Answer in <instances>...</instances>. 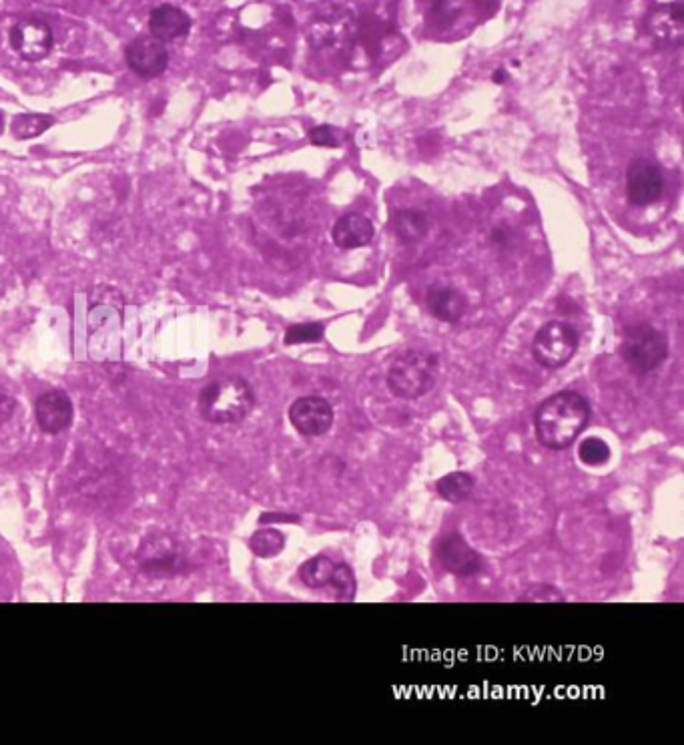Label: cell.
<instances>
[{"label":"cell","mask_w":684,"mask_h":745,"mask_svg":"<svg viewBox=\"0 0 684 745\" xmlns=\"http://www.w3.org/2000/svg\"><path fill=\"white\" fill-rule=\"evenodd\" d=\"M590 422L588 400L574 392L562 390L546 398L534 414L538 440L550 450L568 448Z\"/></svg>","instance_id":"obj_1"},{"label":"cell","mask_w":684,"mask_h":745,"mask_svg":"<svg viewBox=\"0 0 684 745\" xmlns=\"http://www.w3.org/2000/svg\"><path fill=\"white\" fill-rule=\"evenodd\" d=\"M199 412L211 424H239L255 408V392L239 376L209 382L199 394Z\"/></svg>","instance_id":"obj_2"},{"label":"cell","mask_w":684,"mask_h":745,"mask_svg":"<svg viewBox=\"0 0 684 745\" xmlns=\"http://www.w3.org/2000/svg\"><path fill=\"white\" fill-rule=\"evenodd\" d=\"M438 356L410 350L400 354L388 370V388L402 400H416L428 394L438 378Z\"/></svg>","instance_id":"obj_3"},{"label":"cell","mask_w":684,"mask_h":745,"mask_svg":"<svg viewBox=\"0 0 684 745\" xmlns=\"http://www.w3.org/2000/svg\"><path fill=\"white\" fill-rule=\"evenodd\" d=\"M620 354L634 374H650L668 358V340L650 324H634L624 330Z\"/></svg>","instance_id":"obj_4"},{"label":"cell","mask_w":684,"mask_h":745,"mask_svg":"<svg viewBox=\"0 0 684 745\" xmlns=\"http://www.w3.org/2000/svg\"><path fill=\"white\" fill-rule=\"evenodd\" d=\"M578 344V332L570 324L554 320L544 324L536 332L532 342V354L540 366L548 370H558L574 358Z\"/></svg>","instance_id":"obj_5"},{"label":"cell","mask_w":684,"mask_h":745,"mask_svg":"<svg viewBox=\"0 0 684 745\" xmlns=\"http://www.w3.org/2000/svg\"><path fill=\"white\" fill-rule=\"evenodd\" d=\"M137 563L141 565L143 573L153 577H169L181 573L185 565L183 547L179 541L163 531L147 535L137 551Z\"/></svg>","instance_id":"obj_6"},{"label":"cell","mask_w":684,"mask_h":745,"mask_svg":"<svg viewBox=\"0 0 684 745\" xmlns=\"http://www.w3.org/2000/svg\"><path fill=\"white\" fill-rule=\"evenodd\" d=\"M664 191V175L652 159H632L626 171V195L634 207H648L660 199Z\"/></svg>","instance_id":"obj_7"},{"label":"cell","mask_w":684,"mask_h":745,"mask_svg":"<svg viewBox=\"0 0 684 745\" xmlns=\"http://www.w3.org/2000/svg\"><path fill=\"white\" fill-rule=\"evenodd\" d=\"M354 31V17L341 7H329L309 23L307 39L315 49H331L344 45Z\"/></svg>","instance_id":"obj_8"},{"label":"cell","mask_w":684,"mask_h":745,"mask_svg":"<svg viewBox=\"0 0 684 745\" xmlns=\"http://www.w3.org/2000/svg\"><path fill=\"white\" fill-rule=\"evenodd\" d=\"M289 420L299 434L317 438L331 430L333 408L321 396H301L289 406Z\"/></svg>","instance_id":"obj_9"},{"label":"cell","mask_w":684,"mask_h":745,"mask_svg":"<svg viewBox=\"0 0 684 745\" xmlns=\"http://www.w3.org/2000/svg\"><path fill=\"white\" fill-rule=\"evenodd\" d=\"M11 45L25 61H43L55 45L53 31L47 23L37 19H25L11 31Z\"/></svg>","instance_id":"obj_10"},{"label":"cell","mask_w":684,"mask_h":745,"mask_svg":"<svg viewBox=\"0 0 684 745\" xmlns=\"http://www.w3.org/2000/svg\"><path fill=\"white\" fill-rule=\"evenodd\" d=\"M35 418L39 428L47 434H61L69 430L75 418V408L69 394L63 390L41 394L35 402Z\"/></svg>","instance_id":"obj_11"},{"label":"cell","mask_w":684,"mask_h":745,"mask_svg":"<svg viewBox=\"0 0 684 745\" xmlns=\"http://www.w3.org/2000/svg\"><path fill=\"white\" fill-rule=\"evenodd\" d=\"M127 65L143 79H155L165 73L169 53L155 37H139L127 47Z\"/></svg>","instance_id":"obj_12"},{"label":"cell","mask_w":684,"mask_h":745,"mask_svg":"<svg viewBox=\"0 0 684 745\" xmlns=\"http://www.w3.org/2000/svg\"><path fill=\"white\" fill-rule=\"evenodd\" d=\"M438 559L456 577H470L482 569V557L458 533L444 537L438 545Z\"/></svg>","instance_id":"obj_13"},{"label":"cell","mask_w":684,"mask_h":745,"mask_svg":"<svg viewBox=\"0 0 684 745\" xmlns=\"http://www.w3.org/2000/svg\"><path fill=\"white\" fill-rule=\"evenodd\" d=\"M648 35L662 45H678L684 37V11L680 3L658 5L646 17Z\"/></svg>","instance_id":"obj_14"},{"label":"cell","mask_w":684,"mask_h":745,"mask_svg":"<svg viewBox=\"0 0 684 745\" xmlns=\"http://www.w3.org/2000/svg\"><path fill=\"white\" fill-rule=\"evenodd\" d=\"M426 304H428L430 314L446 324L460 322L468 310L466 296L460 290L446 286V284L430 286L426 294Z\"/></svg>","instance_id":"obj_15"},{"label":"cell","mask_w":684,"mask_h":745,"mask_svg":"<svg viewBox=\"0 0 684 745\" xmlns=\"http://www.w3.org/2000/svg\"><path fill=\"white\" fill-rule=\"evenodd\" d=\"M331 239L341 250H358L374 239V223L366 215L348 213L335 221Z\"/></svg>","instance_id":"obj_16"},{"label":"cell","mask_w":684,"mask_h":745,"mask_svg":"<svg viewBox=\"0 0 684 745\" xmlns=\"http://www.w3.org/2000/svg\"><path fill=\"white\" fill-rule=\"evenodd\" d=\"M149 29H151V37H155L161 43L177 41V39H183L185 35H189L191 19L179 7L163 5V7H157L151 13Z\"/></svg>","instance_id":"obj_17"},{"label":"cell","mask_w":684,"mask_h":745,"mask_svg":"<svg viewBox=\"0 0 684 745\" xmlns=\"http://www.w3.org/2000/svg\"><path fill=\"white\" fill-rule=\"evenodd\" d=\"M392 229L404 243H418L428 235L430 221L418 209H400L392 219Z\"/></svg>","instance_id":"obj_18"},{"label":"cell","mask_w":684,"mask_h":745,"mask_svg":"<svg viewBox=\"0 0 684 745\" xmlns=\"http://www.w3.org/2000/svg\"><path fill=\"white\" fill-rule=\"evenodd\" d=\"M335 561H331L329 557H313L309 561H305L301 567H299V579L305 587L313 589V591H321V589H329L331 585V577H333V571H335Z\"/></svg>","instance_id":"obj_19"},{"label":"cell","mask_w":684,"mask_h":745,"mask_svg":"<svg viewBox=\"0 0 684 745\" xmlns=\"http://www.w3.org/2000/svg\"><path fill=\"white\" fill-rule=\"evenodd\" d=\"M474 484H476L474 476L470 472H462L460 470V472H450V474L442 476L438 480V484H436V490H438V494L442 496L444 501H448V503H462V501H466L468 496L472 494Z\"/></svg>","instance_id":"obj_20"},{"label":"cell","mask_w":684,"mask_h":745,"mask_svg":"<svg viewBox=\"0 0 684 745\" xmlns=\"http://www.w3.org/2000/svg\"><path fill=\"white\" fill-rule=\"evenodd\" d=\"M249 549L253 555L261 559H271L285 549V537L275 529H263L251 537Z\"/></svg>","instance_id":"obj_21"},{"label":"cell","mask_w":684,"mask_h":745,"mask_svg":"<svg viewBox=\"0 0 684 745\" xmlns=\"http://www.w3.org/2000/svg\"><path fill=\"white\" fill-rule=\"evenodd\" d=\"M53 123L55 119L49 115H19L13 121V133L17 139L27 141L43 135L49 127H53Z\"/></svg>","instance_id":"obj_22"},{"label":"cell","mask_w":684,"mask_h":745,"mask_svg":"<svg viewBox=\"0 0 684 745\" xmlns=\"http://www.w3.org/2000/svg\"><path fill=\"white\" fill-rule=\"evenodd\" d=\"M329 591L333 593V597L337 601H352L354 599V595H356V575L348 565H344V563L335 565Z\"/></svg>","instance_id":"obj_23"},{"label":"cell","mask_w":684,"mask_h":745,"mask_svg":"<svg viewBox=\"0 0 684 745\" xmlns=\"http://www.w3.org/2000/svg\"><path fill=\"white\" fill-rule=\"evenodd\" d=\"M578 458L586 466H602L610 458V448L600 438H586L578 446Z\"/></svg>","instance_id":"obj_24"},{"label":"cell","mask_w":684,"mask_h":745,"mask_svg":"<svg viewBox=\"0 0 684 745\" xmlns=\"http://www.w3.org/2000/svg\"><path fill=\"white\" fill-rule=\"evenodd\" d=\"M325 328L321 324L309 322V324H297L291 326L285 332V344L295 346V344H309V342H319L323 338Z\"/></svg>","instance_id":"obj_25"},{"label":"cell","mask_w":684,"mask_h":745,"mask_svg":"<svg viewBox=\"0 0 684 745\" xmlns=\"http://www.w3.org/2000/svg\"><path fill=\"white\" fill-rule=\"evenodd\" d=\"M309 141L317 147H339L341 145V135L337 133V129L329 127V125H321V127H315L309 131Z\"/></svg>","instance_id":"obj_26"},{"label":"cell","mask_w":684,"mask_h":745,"mask_svg":"<svg viewBox=\"0 0 684 745\" xmlns=\"http://www.w3.org/2000/svg\"><path fill=\"white\" fill-rule=\"evenodd\" d=\"M15 410H17V400L9 392L0 390V426H3L9 418H13Z\"/></svg>","instance_id":"obj_27"},{"label":"cell","mask_w":684,"mask_h":745,"mask_svg":"<svg viewBox=\"0 0 684 745\" xmlns=\"http://www.w3.org/2000/svg\"><path fill=\"white\" fill-rule=\"evenodd\" d=\"M299 519L297 517H289V515H275V513H265L261 519H259V525H265V523H297Z\"/></svg>","instance_id":"obj_28"},{"label":"cell","mask_w":684,"mask_h":745,"mask_svg":"<svg viewBox=\"0 0 684 745\" xmlns=\"http://www.w3.org/2000/svg\"><path fill=\"white\" fill-rule=\"evenodd\" d=\"M492 81L494 83H498V85H502V83H506L508 81V75H506V71L504 69H498L494 75H492Z\"/></svg>","instance_id":"obj_29"},{"label":"cell","mask_w":684,"mask_h":745,"mask_svg":"<svg viewBox=\"0 0 684 745\" xmlns=\"http://www.w3.org/2000/svg\"><path fill=\"white\" fill-rule=\"evenodd\" d=\"M0 131H3V115H0Z\"/></svg>","instance_id":"obj_30"}]
</instances>
